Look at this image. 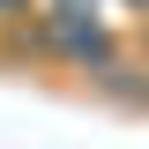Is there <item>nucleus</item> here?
<instances>
[{"instance_id": "nucleus-1", "label": "nucleus", "mask_w": 149, "mask_h": 149, "mask_svg": "<svg viewBox=\"0 0 149 149\" xmlns=\"http://www.w3.org/2000/svg\"><path fill=\"white\" fill-rule=\"evenodd\" d=\"M45 30H52V45L74 60V67H104V60H112V30L97 15H82V8H52Z\"/></svg>"}, {"instance_id": "nucleus-2", "label": "nucleus", "mask_w": 149, "mask_h": 149, "mask_svg": "<svg viewBox=\"0 0 149 149\" xmlns=\"http://www.w3.org/2000/svg\"><path fill=\"white\" fill-rule=\"evenodd\" d=\"M0 15H22V0H0Z\"/></svg>"}]
</instances>
